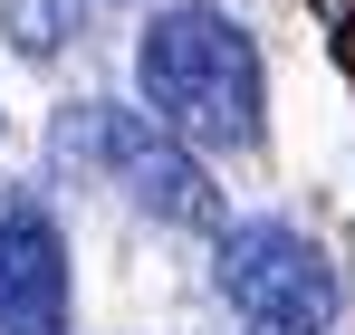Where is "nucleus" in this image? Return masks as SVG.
I'll return each mask as SVG.
<instances>
[{"mask_svg":"<svg viewBox=\"0 0 355 335\" xmlns=\"http://www.w3.org/2000/svg\"><path fill=\"white\" fill-rule=\"evenodd\" d=\"M96 144H106V163H116V182L144 201V211H164V221H221V201H211V182H202V163L173 144V125H144V115H116L96 106Z\"/></svg>","mask_w":355,"mask_h":335,"instance_id":"7ed1b4c3","label":"nucleus"},{"mask_svg":"<svg viewBox=\"0 0 355 335\" xmlns=\"http://www.w3.org/2000/svg\"><path fill=\"white\" fill-rule=\"evenodd\" d=\"M221 287L259 335H327L336 326V269L317 259V239L279 221H250L221 239Z\"/></svg>","mask_w":355,"mask_h":335,"instance_id":"f03ea898","label":"nucleus"},{"mask_svg":"<svg viewBox=\"0 0 355 335\" xmlns=\"http://www.w3.org/2000/svg\"><path fill=\"white\" fill-rule=\"evenodd\" d=\"M0 335H67V249L29 201L0 221Z\"/></svg>","mask_w":355,"mask_h":335,"instance_id":"20e7f679","label":"nucleus"},{"mask_svg":"<svg viewBox=\"0 0 355 335\" xmlns=\"http://www.w3.org/2000/svg\"><path fill=\"white\" fill-rule=\"evenodd\" d=\"M144 106L154 125H173L182 144H259V48L250 29L221 10H164L135 48Z\"/></svg>","mask_w":355,"mask_h":335,"instance_id":"f257e3e1","label":"nucleus"}]
</instances>
